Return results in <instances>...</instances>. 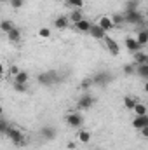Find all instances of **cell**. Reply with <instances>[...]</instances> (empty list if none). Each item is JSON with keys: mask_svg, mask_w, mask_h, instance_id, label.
Returning a JSON list of instances; mask_svg holds the SVG:
<instances>
[{"mask_svg": "<svg viewBox=\"0 0 148 150\" xmlns=\"http://www.w3.org/2000/svg\"><path fill=\"white\" fill-rule=\"evenodd\" d=\"M5 136H9V140H11L16 147H19V149L26 147V143H28V140L23 136V133H21L18 127H14V126H11V129H9V133H7Z\"/></svg>", "mask_w": 148, "mask_h": 150, "instance_id": "6da1fadb", "label": "cell"}, {"mask_svg": "<svg viewBox=\"0 0 148 150\" xmlns=\"http://www.w3.org/2000/svg\"><path fill=\"white\" fill-rule=\"evenodd\" d=\"M124 18H125V23L129 25H143L145 23V16L143 12L138 9V11H124Z\"/></svg>", "mask_w": 148, "mask_h": 150, "instance_id": "7a4b0ae2", "label": "cell"}, {"mask_svg": "<svg viewBox=\"0 0 148 150\" xmlns=\"http://www.w3.org/2000/svg\"><path fill=\"white\" fill-rule=\"evenodd\" d=\"M37 80H38V84L51 87V86H54V84L59 80V77H58L56 72H44V74H40L37 77Z\"/></svg>", "mask_w": 148, "mask_h": 150, "instance_id": "3957f363", "label": "cell"}, {"mask_svg": "<svg viewBox=\"0 0 148 150\" xmlns=\"http://www.w3.org/2000/svg\"><path fill=\"white\" fill-rule=\"evenodd\" d=\"M111 80V75L108 72H98L96 75H92V82L94 86H99V87H106Z\"/></svg>", "mask_w": 148, "mask_h": 150, "instance_id": "277c9868", "label": "cell"}, {"mask_svg": "<svg viewBox=\"0 0 148 150\" xmlns=\"http://www.w3.org/2000/svg\"><path fill=\"white\" fill-rule=\"evenodd\" d=\"M94 98L91 96V94H84V96H80L78 98V101H77V108L78 110H87V108H91L92 105H94Z\"/></svg>", "mask_w": 148, "mask_h": 150, "instance_id": "5b68a950", "label": "cell"}, {"mask_svg": "<svg viewBox=\"0 0 148 150\" xmlns=\"http://www.w3.org/2000/svg\"><path fill=\"white\" fill-rule=\"evenodd\" d=\"M66 124H68L70 127H80V126L84 124V117L78 112L68 113V115H66Z\"/></svg>", "mask_w": 148, "mask_h": 150, "instance_id": "8992f818", "label": "cell"}, {"mask_svg": "<svg viewBox=\"0 0 148 150\" xmlns=\"http://www.w3.org/2000/svg\"><path fill=\"white\" fill-rule=\"evenodd\" d=\"M105 44H106V49L110 51L111 56H118L120 54V47H118V42L115 40V38H111L106 35V38H105Z\"/></svg>", "mask_w": 148, "mask_h": 150, "instance_id": "52a82bcc", "label": "cell"}, {"mask_svg": "<svg viewBox=\"0 0 148 150\" xmlns=\"http://www.w3.org/2000/svg\"><path fill=\"white\" fill-rule=\"evenodd\" d=\"M56 134H58V131H56V127H52V126H42V129H40V136L44 138V140H54L56 138Z\"/></svg>", "mask_w": 148, "mask_h": 150, "instance_id": "ba28073f", "label": "cell"}, {"mask_svg": "<svg viewBox=\"0 0 148 150\" xmlns=\"http://www.w3.org/2000/svg\"><path fill=\"white\" fill-rule=\"evenodd\" d=\"M147 126H148V113L147 115H136V117H134V120H132V127H134V129L141 131V129L147 127Z\"/></svg>", "mask_w": 148, "mask_h": 150, "instance_id": "9c48e42d", "label": "cell"}, {"mask_svg": "<svg viewBox=\"0 0 148 150\" xmlns=\"http://www.w3.org/2000/svg\"><path fill=\"white\" fill-rule=\"evenodd\" d=\"M98 25H99L105 32H111V30L115 28V23L111 21L110 16H101V18H99V21H98Z\"/></svg>", "mask_w": 148, "mask_h": 150, "instance_id": "30bf717a", "label": "cell"}, {"mask_svg": "<svg viewBox=\"0 0 148 150\" xmlns=\"http://www.w3.org/2000/svg\"><path fill=\"white\" fill-rule=\"evenodd\" d=\"M89 35H91L92 38H98V40H101V38L105 40V38H106V32H105V30H103L99 25H92V26H91V32H89Z\"/></svg>", "mask_w": 148, "mask_h": 150, "instance_id": "8fae6325", "label": "cell"}, {"mask_svg": "<svg viewBox=\"0 0 148 150\" xmlns=\"http://www.w3.org/2000/svg\"><path fill=\"white\" fill-rule=\"evenodd\" d=\"M125 47H127V51H131L132 54H134V52H138V51H141L140 42H138L134 37H125Z\"/></svg>", "mask_w": 148, "mask_h": 150, "instance_id": "7c38bea8", "label": "cell"}, {"mask_svg": "<svg viewBox=\"0 0 148 150\" xmlns=\"http://www.w3.org/2000/svg\"><path fill=\"white\" fill-rule=\"evenodd\" d=\"M70 18L68 16H58L56 19H54V26L58 28V30H65V28H68L70 26Z\"/></svg>", "mask_w": 148, "mask_h": 150, "instance_id": "4fadbf2b", "label": "cell"}, {"mask_svg": "<svg viewBox=\"0 0 148 150\" xmlns=\"http://www.w3.org/2000/svg\"><path fill=\"white\" fill-rule=\"evenodd\" d=\"M91 26H92V25L84 18L82 21H78V23L75 25V30H78V32H82V33H89V32H91Z\"/></svg>", "mask_w": 148, "mask_h": 150, "instance_id": "5bb4252c", "label": "cell"}, {"mask_svg": "<svg viewBox=\"0 0 148 150\" xmlns=\"http://www.w3.org/2000/svg\"><path fill=\"white\" fill-rule=\"evenodd\" d=\"M136 40L140 42L141 47L147 45L148 44V28H140V32H138V35H136Z\"/></svg>", "mask_w": 148, "mask_h": 150, "instance_id": "9a60e30c", "label": "cell"}, {"mask_svg": "<svg viewBox=\"0 0 148 150\" xmlns=\"http://www.w3.org/2000/svg\"><path fill=\"white\" fill-rule=\"evenodd\" d=\"M134 63L136 65H148V54L143 51L134 52Z\"/></svg>", "mask_w": 148, "mask_h": 150, "instance_id": "2e32d148", "label": "cell"}, {"mask_svg": "<svg viewBox=\"0 0 148 150\" xmlns=\"http://www.w3.org/2000/svg\"><path fill=\"white\" fill-rule=\"evenodd\" d=\"M68 18H70V21H72L73 25H77L78 21H82V19H84V12H82V9H73V11L70 12V16H68Z\"/></svg>", "mask_w": 148, "mask_h": 150, "instance_id": "e0dca14e", "label": "cell"}, {"mask_svg": "<svg viewBox=\"0 0 148 150\" xmlns=\"http://www.w3.org/2000/svg\"><path fill=\"white\" fill-rule=\"evenodd\" d=\"M136 75L140 79L148 80V65H136Z\"/></svg>", "mask_w": 148, "mask_h": 150, "instance_id": "ac0fdd59", "label": "cell"}, {"mask_svg": "<svg viewBox=\"0 0 148 150\" xmlns=\"http://www.w3.org/2000/svg\"><path fill=\"white\" fill-rule=\"evenodd\" d=\"M0 28H2V32H4V33H9V32H11V30H14L16 26H14V23H12L11 19H4V21H2V25H0Z\"/></svg>", "mask_w": 148, "mask_h": 150, "instance_id": "d6986e66", "label": "cell"}, {"mask_svg": "<svg viewBox=\"0 0 148 150\" xmlns=\"http://www.w3.org/2000/svg\"><path fill=\"white\" fill-rule=\"evenodd\" d=\"M28 80H30L28 72H19V74L14 77V82H19V84H28Z\"/></svg>", "mask_w": 148, "mask_h": 150, "instance_id": "ffe728a7", "label": "cell"}, {"mask_svg": "<svg viewBox=\"0 0 148 150\" xmlns=\"http://www.w3.org/2000/svg\"><path fill=\"white\" fill-rule=\"evenodd\" d=\"M132 112L136 113V115H147V113H148V107H147V105H143V103H140V101H138Z\"/></svg>", "mask_w": 148, "mask_h": 150, "instance_id": "44dd1931", "label": "cell"}, {"mask_svg": "<svg viewBox=\"0 0 148 150\" xmlns=\"http://www.w3.org/2000/svg\"><path fill=\"white\" fill-rule=\"evenodd\" d=\"M136 103H138V101H136L132 96H125V98H124V107H125L127 110H134Z\"/></svg>", "mask_w": 148, "mask_h": 150, "instance_id": "7402d4cb", "label": "cell"}, {"mask_svg": "<svg viewBox=\"0 0 148 150\" xmlns=\"http://www.w3.org/2000/svg\"><path fill=\"white\" fill-rule=\"evenodd\" d=\"M7 38H9L11 42H19V38H21V32H19L18 28H14V30H11V32L7 33Z\"/></svg>", "mask_w": 148, "mask_h": 150, "instance_id": "603a6c76", "label": "cell"}, {"mask_svg": "<svg viewBox=\"0 0 148 150\" xmlns=\"http://www.w3.org/2000/svg\"><path fill=\"white\" fill-rule=\"evenodd\" d=\"M78 142H82V143H89V142H91V133L85 131V129L78 131Z\"/></svg>", "mask_w": 148, "mask_h": 150, "instance_id": "cb8c5ba5", "label": "cell"}, {"mask_svg": "<svg viewBox=\"0 0 148 150\" xmlns=\"http://www.w3.org/2000/svg\"><path fill=\"white\" fill-rule=\"evenodd\" d=\"M124 74L127 75V77H131V75L136 74V63H129V65H124Z\"/></svg>", "mask_w": 148, "mask_h": 150, "instance_id": "d4e9b609", "label": "cell"}, {"mask_svg": "<svg viewBox=\"0 0 148 150\" xmlns=\"http://www.w3.org/2000/svg\"><path fill=\"white\" fill-rule=\"evenodd\" d=\"M111 21L115 23V26H120L122 23H125V18H124V14H113L111 16Z\"/></svg>", "mask_w": 148, "mask_h": 150, "instance_id": "484cf974", "label": "cell"}, {"mask_svg": "<svg viewBox=\"0 0 148 150\" xmlns=\"http://www.w3.org/2000/svg\"><path fill=\"white\" fill-rule=\"evenodd\" d=\"M65 2H66L68 7H70V5L75 7V9H82V7H84V0H65Z\"/></svg>", "mask_w": 148, "mask_h": 150, "instance_id": "4316f807", "label": "cell"}, {"mask_svg": "<svg viewBox=\"0 0 148 150\" xmlns=\"http://www.w3.org/2000/svg\"><path fill=\"white\" fill-rule=\"evenodd\" d=\"M138 5H140V0H129L125 4V11H138Z\"/></svg>", "mask_w": 148, "mask_h": 150, "instance_id": "83f0119b", "label": "cell"}, {"mask_svg": "<svg viewBox=\"0 0 148 150\" xmlns=\"http://www.w3.org/2000/svg\"><path fill=\"white\" fill-rule=\"evenodd\" d=\"M12 87H14V91H18V93H25V91L28 89V84H19V82H12Z\"/></svg>", "mask_w": 148, "mask_h": 150, "instance_id": "f1b7e54d", "label": "cell"}, {"mask_svg": "<svg viewBox=\"0 0 148 150\" xmlns=\"http://www.w3.org/2000/svg\"><path fill=\"white\" fill-rule=\"evenodd\" d=\"M9 129H11V124H9L5 119H2V122H0V133H2V134H7Z\"/></svg>", "mask_w": 148, "mask_h": 150, "instance_id": "f546056e", "label": "cell"}, {"mask_svg": "<svg viewBox=\"0 0 148 150\" xmlns=\"http://www.w3.org/2000/svg\"><path fill=\"white\" fill-rule=\"evenodd\" d=\"M38 37L40 38H49L51 37V30H49V28H40V30H38Z\"/></svg>", "mask_w": 148, "mask_h": 150, "instance_id": "4dcf8cb0", "label": "cell"}, {"mask_svg": "<svg viewBox=\"0 0 148 150\" xmlns=\"http://www.w3.org/2000/svg\"><path fill=\"white\" fill-rule=\"evenodd\" d=\"M91 86H94V82H92V77H91V79H85V80H82V84H80V87H82V89H89Z\"/></svg>", "mask_w": 148, "mask_h": 150, "instance_id": "1f68e13d", "label": "cell"}, {"mask_svg": "<svg viewBox=\"0 0 148 150\" xmlns=\"http://www.w3.org/2000/svg\"><path fill=\"white\" fill-rule=\"evenodd\" d=\"M11 5H12L14 9H19V7L25 5V0H11Z\"/></svg>", "mask_w": 148, "mask_h": 150, "instance_id": "d6a6232c", "label": "cell"}, {"mask_svg": "<svg viewBox=\"0 0 148 150\" xmlns=\"http://www.w3.org/2000/svg\"><path fill=\"white\" fill-rule=\"evenodd\" d=\"M19 72H21V70H19L18 67H11V75H12V77H16Z\"/></svg>", "mask_w": 148, "mask_h": 150, "instance_id": "836d02e7", "label": "cell"}, {"mask_svg": "<svg viewBox=\"0 0 148 150\" xmlns=\"http://www.w3.org/2000/svg\"><path fill=\"white\" fill-rule=\"evenodd\" d=\"M75 147H77V143H75V142H68V143H66V149H68V150H75Z\"/></svg>", "mask_w": 148, "mask_h": 150, "instance_id": "e575fe53", "label": "cell"}, {"mask_svg": "<svg viewBox=\"0 0 148 150\" xmlns=\"http://www.w3.org/2000/svg\"><path fill=\"white\" fill-rule=\"evenodd\" d=\"M140 133H141V134H143L145 138H148V126H147V127H143V129H141Z\"/></svg>", "mask_w": 148, "mask_h": 150, "instance_id": "d590c367", "label": "cell"}, {"mask_svg": "<svg viewBox=\"0 0 148 150\" xmlns=\"http://www.w3.org/2000/svg\"><path fill=\"white\" fill-rule=\"evenodd\" d=\"M145 91H147V93H148V80H147V82H145Z\"/></svg>", "mask_w": 148, "mask_h": 150, "instance_id": "8d00e7d4", "label": "cell"}, {"mask_svg": "<svg viewBox=\"0 0 148 150\" xmlns=\"http://www.w3.org/2000/svg\"><path fill=\"white\" fill-rule=\"evenodd\" d=\"M94 150H101V149H94Z\"/></svg>", "mask_w": 148, "mask_h": 150, "instance_id": "74e56055", "label": "cell"}, {"mask_svg": "<svg viewBox=\"0 0 148 150\" xmlns=\"http://www.w3.org/2000/svg\"><path fill=\"white\" fill-rule=\"evenodd\" d=\"M140 2H143V0H140Z\"/></svg>", "mask_w": 148, "mask_h": 150, "instance_id": "f35d334b", "label": "cell"}]
</instances>
